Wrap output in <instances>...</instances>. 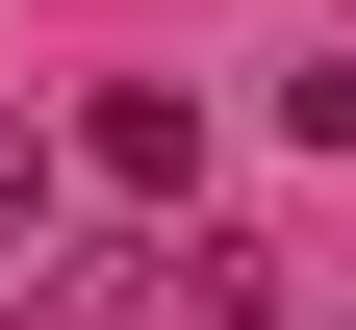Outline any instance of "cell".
<instances>
[{
    "instance_id": "6da1fadb",
    "label": "cell",
    "mask_w": 356,
    "mask_h": 330,
    "mask_svg": "<svg viewBox=\"0 0 356 330\" xmlns=\"http://www.w3.org/2000/svg\"><path fill=\"white\" fill-rule=\"evenodd\" d=\"M76 153H102V178H127V204H178V178H204V102H178V76H127V102H102V127H76Z\"/></svg>"
},
{
    "instance_id": "7a4b0ae2",
    "label": "cell",
    "mask_w": 356,
    "mask_h": 330,
    "mask_svg": "<svg viewBox=\"0 0 356 330\" xmlns=\"http://www.w3.org/2000/svg\"><path fill=\"white\" fill-rule=\"evenodd\" d=\"M305 127H331V153H356V51H331V76H305Z\"/></svg>"
}]
</instances>
